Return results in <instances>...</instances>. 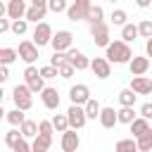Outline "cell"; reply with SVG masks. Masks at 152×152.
Here are the masks:
<instances>
[{
    "mask_svg": "<svg viewBox=\"0 0 152 152\" xmlns=\"http://www.w3.org/2000/svg\"><path fill=\"white\" fill-rule=\"evenodd\" d=\"M112 64H128L133 59V50L126 40H112L107 45V55H104Z\"/></svg>",
    "mask_w": 152,
    "mask_h": 152,
    "instance_id": "6da1fadb",
    "label": "cell"
},
{
    "mask_svg": "<svg viewBox=\"0 0 152 152\" xmlns=\"http://www.w3.org/2000/svg\"><path fill=\"white\" fill-rule=\"evenodd\" d=\"M31 88H28V83H21V86H14V90H12V100H14V104L19 107V109H24V112H28L31 109V104H33V97H31Z\"/></svg>",
    "mask_w": 152,
    "mask_h": 152,
    "instance_id": "7a4b0ae2",
    "label": "cell"
},
{
    "mask_svg": "<svg viewBox=\"0 0 152 152\" xmlns=\"http://www.w3.org/2000/svg\"><path fill=\"white\" fill-rule=\"evenodd\" d=\"M90 7H93L90 0H71V5H69V10H66L69 21H86Z\"/></svg>",
    "mask_w": 152,
    "mask_h": 152,
    "instance_id": "3957f363",
    "label": "cell"
},
{
    "mask_svg": "<svg viewBox=\"0 0 152 152\" xmlns=\"http://www.w3.org/2000/svg\"><path fill=\"white\" fill-rule=\"evenodd\" d=\"M90 36H93V43L100 45V48H107L112 40H109V24L102 19V21H95L90 24Z\"/></svg>",
    "mask_w": 152,
    "mask_h": 152,
    "instance_id": "277c9868",
    "label": "cell"
},
{
    "mask_svg": "<svg viewBox=\"0 0 152 152\" xmlns=\"http://www.w3.org/2000/svg\"><path fill=\"white\" fill-rule=\"evenodd\" d=\"M24 81L28 83V88H31L33 93H43V88H45V78H43V74H40V69L33 66V64H28V66L24 69Z\"/></svg>",
    "mask_w": 152,
    "mask_h": 152,
    "instance_id": "5b68a950",
    "label": "cell"
},
{
    "mask_svg": "<svg viewBox=\"0 0 152 152\" xmlns=\"http://www.w3.org/2000/svg\"><path fill=\"white\" fill-rule=\"evenodd\" d=\"M66 116H69V126L76 128V131H81V128L86 126V121H88L86 107H83V104H74V102H71V107L66 109Z\"/></svg>",
    "mask_w": 152,
    "mask_h": 152,
    "instance_id": "8992f818",
    "label": "cell"
},
{
    "mask_svg": "<svg viewBox=\"0 0 152 152\" xmlns=\"http://www.w3.org/2000/svg\"><path fill=\"white\" fill-rule=\"evenodd\" d=\"M52 36H55V33H52V28H50L48 21H38V24H36V28H33V43H36L38 48L52 43Z\"/></svg>",
    "mask_w": 152,
    "mask_h": 152,
    "instance_id": "52a82bcc",
    "label": "cell"
},
{
    "mask_svg": "<svg viewBox=\"0 0 152 152\" xmlns=\"http://www.w3.org/2000/svg\"><path fill=\"white\" fill-rule=\"evenodd\" d=\"M19 59H24L26 64H33L38 59V45L33 40H21L19 43Z\"/></svg>",
    "mask_w": 152,
    "mask_h": 152,
    "instance_id": "ba28073f",
    "label": "cell"
},
{
    "mask_svg": "<svg viewBox=\"0 0 152 152\" xmlns=\"http://www.w3.org/2000/svg\"><path fill=\"white\" fill-rule=\"evenodd\" d=\"M90 69H93V74H95L97 78H109V76H112V62H109L107 57H95V59H90Z\"/></svg>",
    "mask_w": 152,
    "mask_h": 152,
    "instance_id": "9c48e42d",
    "label": "cell"
},
{
    "mask_svg": "<svg viewBox=\"0 0 152 152\" xmlns=\"http://www.w3.org/2000/svg\"><path fill=\"white\" fill-rule=\"evenodd\" d=\"M69 100H71L74 104H86V102L90 100V88H88L86 83L71 86V88H69Z\"/></svg>",
    "mask_w": 152,
    "mask_h": 152,
    "instance_id": "30bf717a",
    "label": "cell"
},
{
    "mask_svg": "<svg viewBox=\"0 0 152 152\" xmlns=\"http://www.w3.org/2000/svg\"><path fill=\"white\" fill-rule=\"evenodd\" d=\"M71 43H74V36H71V31L62 28V31H57V33L52 36V43H50V45H52L55 50H64V52H66V50L71 48Z\"/></svg>",
    "mask_w": 152,
    "mask_h": 152,
    "instance_id": "8fae6325",
    "label": "cell"
},
{
    "mask_svg": "<svg viewBox=\"0 0 152 152\" xmlns=\"http://www.w3.org/2000/svg\"><path fill=\"white\" fill-rule=\"evenodd\" d=\"M62 150L64 152H76L78 150V145H81V140H78V133H76V128H66L64 133H62Z\"/></svg>",
    "mask_w": 152,
    "mask_h": 152,
    "instance_id": "7c38bea8",
    "label": "cell"
},
{
    "mask_svg": "<svg viewBox=\"0 0 152 152\" xmlns=\"http://www.w3.org/2000/svg\"><path fill=\"white\" fill-rule=\"evenodd\" d=\"M66 59L76 66V71H83V69H88V66H90V59H88L81 50H74V48H69V50H66Z\"/></svg>",
    "mask_w": 152,
    "mask_h": 152,
    "instance_id": "4fadbf2b",
    "label": "cell"
},
{
    "mask_svg": "<svg viewBox=\"0 0 152 152\" xmlns=\"http://www.w3.org/2000/svg\"><path fill=\"white\" fill-rule=\"evenodd\" d=\"M26 0H10L7 2V17L10 19H24L26 17Z\"/></svg>",
    "mask_w": 152,
    "mask_h": 152,
    "instance_id": "5bb4252c",
    "label": "cell"
},
{
    "mask_svg": "<svg viewBox=\"0 0 152 152\" xmlns=\"http://www.w3.org/2000/svg\"><path fill=\"white\" fill-rule=\"evenodd\" d=\"M131 88H133L138 95H150V93H152V78H147L145 74H142V76H133Z\"/></svg>",
    "mask_w": 152,
    "mask_h": 152,
    "instance_id": "9a60e30c",
    "label": "cell"
},
{
    "mask_svg": "<svg viewBox=\"0 0 152 152\" xmlns=\"http://www.w3.org/2000/svg\"><path fill=\"white\" fill-rule=\"evenodd\" d=\"M128 69H131L133 76L147 74V69H150V57H135V55H133V59L128 62Z\"/></svg>",
    "mask_w": 152,
    "mask_h": 152,
    "instance_id": "2e32d148",
    "label": "cell"
},
{
    "mask_svg": "<svg viewBox=\"0 0 152 152\" xmlns=\"http://www.w3.org/2000/svg\"><path fill=\"white\" fill-rule=\"evenodd\" d=\"M40 97H43V104H45L48 109H57V107H59V93H57V88L45 86L43 93H40Z\"/></svg>",
    "mask_w": 152,
    "mask_h": 152,
    "instance_id": "e0dca14e",
    "label": "cell"
},
{
    "mask_svg": "<svg viewBox=\"0 0 152 152\" xmlns=\"http://www.w3.org/2000/svg\"><path fill=\"white\" fill-rule=\"evenodd\" d=\"M100 124H102L104 128H114V126L119 124V112H116L114 107H102V112H100Z\"/></svg>",
    "mask_w": 152,
    "mask_h": 152,
    "instance_id": "ac0fdd59",
    "label": "cell"
},
{
    "mask_svg": "<svg viewBox=\"0 0 152 152\" xmlns=\"http://www.w3.org/2000/svg\"><path fill=\"white\" fill-rule=\"evenodd\" d=\"M50 145H52V135H45V133H38L36 138H33V152H48L50 150Z\"/></svg>",
    "mask_w": 152,
    "mask_h": 152,
    "instance_id": "d6986e66",
    "label": "cell"
},
{
    "mask_svg": "<svg viewBox=\"0 0 152 152\" xmlns=\"http://www.w3.org/2000/svg\"><path fill=\"white\" fill-rule=\"evenodd\" d=\"M147 131H152V128H150V119H145V116H140V119H135V121L131 124L133 138H138V135H142V133H147Z\"/></svg>",
    "mask_w": 152,
    "mask_h": 152,
    "instance_id": "ffe728a7",
    "label": "cell"
},
{
    "mask_svg": "<svg viewBox=\"0 0 152 152\" xmlns=\"http://www.w3.org/2000/svg\"><path fill=\"white\" fill-rule=\"evenodd\" d=\"M138 36H140V28H138L135 24H128V21H126V24L121 26V38H124L126 43H131V40H135Z\"/></svg>",
    "mask_w": 152,
    "mask_h": 152,
    "instance_id": "44dd1931",
    "label": "cell"
},
{
    "mask_svg": "<svg viewBox=\"0 0 152 152\" xmlns=\"http://www.w3.org/2000/svg\"><path fill=\"white\" fill-rule=\"evenodd\" d=\"M119 112V124H133L138 116H135V112H133V107H128V104H121V109H116Z\"/></svg>",
    "mask_w": 152,
    "mask_h": 152,
    "instance_id": "7402d4cb",
    "label": "cell"
},
{
    "mask_svg": "<svg viewBox=\"0 0 152 152\" xmlns=\"http://www.w3.org/2000/svg\"><path fill=\"white\" fill-rule=\"evenodd\" d=\"M45 12H48V7H38V5H31V7L26 10V19L38 24L40 19H45Z\"/></svg>",
    "mask_w": 152,
    "mask_h": 152,
    "instance_id": "603a6c76",
    "label": "cell"
},
{
    "mask_svg": "<svg viewBox=\"0 0 152 152\" xmlns=\"http://www.w3.org/2000/svg\"><path fill=\"white\" fill-rule=\"evenodd\" d=\"M5 119H7L12 126H21V124L26 121V116H24V109H19V107H14L12 112H5Z\"/></svg>",
    "mask_w": 152,
    "mask_h": 152,
    "instance_id": "cb8c5ba5",
    "label": "cell"
},
{
    "mask_svg": "<svg viewBox=\"0 0 152 152\" xmlns=\"http://www.w3.org/2000/svg\"><path fill=\"white\" fill-rule=\"evenodd\" d=\"M135 97H138V93H135L133 88H124V90L119 93V102H121V104H128V107L135 104Z\"/></svg>",
    "mask_w": 152,
    "mask_h": 152,
    "instance_id": "d4e9b609",
    "label": "cell"
},
{
    "mask_svg": "<svg viewBox=\"0 0 152 152\" xmlns=\"http://www.w3.org/2000/svg\"><path fill=\"white\" fill-rule=\"evenodd\" d=\"M83 107H86V114H88V119H100V112H102V107H100V102H97V100H93V97H90V100H88Z\"/></svg>",
    "mask_w": 152,
    "mask_h": 152,
    "instance_id": "484cf974",
    "label": "cell"
},
{
    "mask_svg": "<svg viewBox=\"0 0 152 152\" xmlns=\"http://www.w3.org/2000/svg\"><path fill=\"white\" fill-rule=\"evenodd\" d=\"M52 126H55V131H57V133H64L66 128H71V126H69V116H66V114H55V116H52Z\"/></svg>",
    "mask_w": 152,
    "mask_h": 152,
    "instance_id": "4316f807",
    "label": "cell"
},
{
    "mask_svg": "<svg viewBox=\"0 0 152 152\" xmlns=\"http://www.w3.org/2000/svg\"><path fill=\"white\" fill-rule=\"evenodd\" d=\"M138 150V140L135 138H124L116 142V152H135Z\"/></svg>",
    "mask_w": 152,
    "mask_h": 152,
    "instance_id": "83f0119b",
    "label": "cell"
},
{
    "mask_svg": "<svg viewBox=\"0 0 152 152\" xmlns=\"http://www.w3.org/2000/svg\"><path fill=\"white\" fill-rule=\"evenodd\" d=\"M17 57H19V50H14V48H2L0 50V64H12Z\"/></svg>",
    "mask_w": 152,
    "mask_h": 152,
    "instance_id": "f1b7e54d",
    "label": "cell"
},
{
    "mask_svg": "<svg viewBox=\"0 0 152 152\" xmlns=\"http://www.w3.org/2000/svg\"><path fill=\"white\" fill-rule=\"evenodd\" d=\"M19 128H21L24 138H36V135H38V124H36V121H31V119H26Z\"/></svg>",
    "mask_w": 152,
    "mask_h": 152,
    "instance_id": "f546056e",
    "label": "cell"
},
{
    "mask_svg": "<svg viewBox=\"0 0 152 152\" xmlns=\"http://www.w3.org/2000/svg\"><path fill=\"white\" fill-rule=\"evenodd\" d=\"M135 140H138V150H140V152H150V150H152V131L138 135Z\"/></svg>",
    "mask_w": 152,
    "mask_h": 152,
    "instance_id": "4dcf8cb0",
    "label": "cell"
},
{
    "mask_svg": "<svg viewBox=\"0 0 152 152\" xmlns=\"http://www.w3.org/2000/svg\"><path fill=\"white\" fill-rule=\"evenodd\" d=\"M28 31V19L24 17V19H12V33L14 36H24Z\"/></svg>",
    "mask_w": 152,
    "mask_h": 152,
    "instance_id": "1f68e13d",
    "label": "cell"
},
{
    "mask_svg": "<svg viewBox=\"0 0 152 152\" xmlns=\"http://www.w3.org/2000/svg\"><path fill=\"white\" fill-rule=\"evenodd\" d=\"M21 138H24V133H21V128H19V131H17V128H12L10 133H5V145H7L10 150H12V147H14V145H17V142H19Z\"/></svg>",
    "mask_w": 152,
    "mask_h": 152,
    "instance_id": "d6a6232c",
    "label": "cell"
},
{
    "mask_svg": "<svg viewBox=\"0 0 152 152\" xmlns=\"http://www.w3.org/2000/svg\"><path fill=\"white\" fill-rule=\"evenodd\" d=\"M102 17H104V10L100 7V5H93L90 7V12H88V24H95V21H102Z\"/></svg>",
    "mask_w": 152,
    "mask_h": 152,
    "instance_id": "836d02e7",
    "label": "cell"
},
{
    "mask_svg": "<svg viewBox=\"0 0 152 152\" xmlns=\"http://www.w3.org/2000/svg\"><path fill=\"white\" fill-rule=\"evenodd\" d=\"M57 69H59V76H62V78H71L74 71H76V66H74L69 59H64L62 64H57Z\"/></svg>",
    "mask_w": 152,
    "mask_h": 152,
    "instance_id": "e575fe53",
    "label": "cell"
},
{
    "mask_svg": "<svg viewBox=\"0 0 152 152\" xmlns=\"http://www.w3.org/2000/svg\"><path fill=\"white\" fill-rule=\"evenodd\" d=\"M109 19H112V24H114V26H124V24H126V19H128V14H126L124 10H114Z\"/></svg>",
    "mask_w": 152,
    "mask_h": 152,
    "instance_id": "d590c367",
    "label": "cell"
},
{
    "mask_svg": "<svg viewBox=\"0 0 152 152\" xmlns=\"http://www.w3.org/2000/svg\"><path fill=\"white\" fill-rule=\"evenodd\" d=\"M48 10L55 12V14H59V12H66L69 7H66V0H50L48 2Z\"/></svg>",
    "mask_w": 152,
    "mask_h": 152,
    "instance_id": "8d00e7d4",
    "label": "cell"
},
{
    "mask_svg": "<svg viewBox=\"0 0 152 152\" xmlns=\"http://www.w3.org/2000/svg\"><path fill=\"white\" fill-rule=\"evenodd\" d=\"M38 133H45V135H52L55 133V126H52V119L48 121V119H43V121H38Z\"/></svg>",
    "mask_w": 152,
    "mask_h": 152,
    "instance_id": "74e56055",
    "label": "cell"
},
{
    "mask_svg": "<svg viewBox=\"0 0 152 152\" xmlns=\"http://www.w3.org/2000/svg\"><path fill=\"white\" fill-rule=\"evenodd\" d=\"M138 28H140V36H142V38H152V21H150V19H142V21L138 24Z\"/></svg>",
    "mask_w": 152,
    "mask_h": 152,
    "instance_id": "f35d334b",
    "label": "cell"
},
{
    "mask_svg": "<svg viewBox=\"0 0 152 152\" xmlns=\"http://www.w3.org/2000/svg\"><path fill=\"white\" fill-rule=\"evenodd\" d=\"M64 59H66V52H64V50H55V55L50 57V64H55V66H57V64H62Z\"/></svg>",
    "mask_w": 152,
    "mask_h": 152,
    "instance_id": "ab89813d",
    "label": "cell"
},
{
    "mask_svg": "<svg viewBox=\"0 0 152 152\" xmlns=\"http://www.w3.org/2000/svg\"><path fill=\"white\" fill-rule=\"evenodd\" d=\"M28 150H33V147L26 142V138H21V140H19V142L12 147V152H28Z\"/></svg>",
    "mask_w": 152,
    "mask_h": 152,
    "instance_id": "60d3db41",
    "label": "cell"
},
{
    "mask_svg": "<svg viewBox=\"0 0 152 152\" xmlns=\"http://www.w3.org/2000/svg\"><path fill=\"white\" fill-rule=\"evenodd\" d=\"M140 116H145V119H152V102H145V104L140 107Z\"/></svg>",
    "mask_w": 152,
    "mask_h": 152,
    "instance_id": "b9f144b4",
    "label": "cell"
},
{
    "mask_svg": "<svg viewBox=\"0 0 152 152\" xmlns=\"http://www.w3.org/2000/svg\"><path fill=\"white\" fill-rule=\"evenodd\" d=\"M12 28V19L7 17V19H0V33H7Z\"/></svg>",
    "mask_w": 152,
    "mask_h": 152,
    "instance_id": "7bdbcfd3",
    "label": "cell"
},
{
    "mask_svg": "<svg viewBox=\"0 0 152 152\" xmlns=\"http://www.w3.org/2000/svg\"><path fill=\"white\" fill-rule=\"evenodd\" d=\"M7 66H10V64H2V66H0V81H2V83L10 78V69H7Z\"/></svg>",
    "mask_w": 152,
    "mask_h": 152,
    "instance_id": "ee69618b",
    "label": "cell"
},
{
    "mask_svg": "<svg viewBox=\"0 0 152 152\" xmlns=\"http://www.w3.org/2000/svg\"><path fill=\"white\" fill-rule=\"evenodd\" d=\"M145 52H147V57H152V38L145 40Z\"/></svg>",
    "mask_w": 152,
    "mask_h": 152,
    "instance_id": "f6af8a7d",
    "label": "cell"
},
{
    "mask_svg": "<svg viewBox=\"0 0 152 152\" xmlns=\"http://www.w3.org/2000/svg\"><path fill=\"white\" fill-rule=\"evenodd\" d=\"M135 5L145 10V7H150V5H152V0H135Z\"/></svg>",
    "mask_w": 152,
    "mask_h": 152,
    "instance_id": "bcb514c9",
    "label": "cell"
},
{
    "mask_svg": "<svg viewBox=\"0 0 152 152\" xmlns=\"http://www.w3.org/2000/svg\"><path fill=\"white\" fill-rule=\"evenodd\" d=\"M50 0H31V5H38V7H48Z\"/></svg>",
    "mask_w": 152,
    "mask_h": 152,
    "instance_id": "7dc6e473",
    "label": "cell"
},
{
    "mask_svg": "<svg viewBox=\"0 0 152 152\" xmlns=\"http://www.w3.org/2000/svg\"><path fill=\"white\" fill-rule=\"evenodd\" d=\"M112 2H116V0H112Z\"/></svg>",
    "mask_w": 152,
    "mask_h": 152,
    "instance_id": "c3c4849f",
    "label": "cell"
}]
</instances>
